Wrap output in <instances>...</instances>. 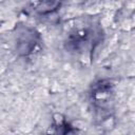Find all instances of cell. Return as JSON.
Listing matches in <instances>:
<instances>
[{
	"label": "cell",
	"mask_w": 135,
	"mask_h": 135,
	"mask_svg": "<svg viewBox=\"0 0 135 135\" xmlns=\"http://www.w3.org/2000/svg\"><path fill=\"white\" fill-rule=\"evenodd\" d=\"M35 40L32 39V38H21L18 42H17V46H16V50L17 52L20 54V55H28L31 54L34 49H35Z\"/></svg>",
	"instance_id": "6da1fadb"
},
{
	"label": "cell",
	"mask_w": 135,
	"mask_h": 135,
	"mask_svg": "<svg viewBox=\"0 0 135 135\" xmlns=\"http://www.w3.org/2000/svg\"><path fill=\"white\" fill-rule=\"evenodd\" d=\"M61 5L60 2H56V1H42L39 2L36 6V11L40 14H51L53 12H55L59 6Z\"/></svg>",
	"instance_id": "7a4b0ae2"
}]
</instances>
